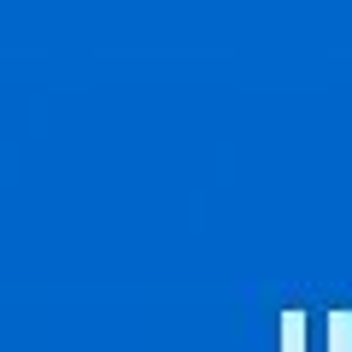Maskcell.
Instances as JSON below:
<instances>
[{"instance_id": "obj_2", "label": "cell", "mask_w": 352, "mask_h": 352, "mask_svg": "<svg viewBox=\"0 0 352 352\" xmlns=\"http://www.w3.org/2000/svg\"><path fill=\"white\" fill-rule=\"evenodd\" d=\"M329 352H352V311H329Z\"/></svg>"}, {"instance_id": "obj_1", "label": "cell", "mask_w": 352, "mask_h": 352, "mask_svg": "<svg viewBox=\"0 0 352 352\" xmlns=\"http://www.w3.org/2000/svg\"><path fill=\"white\" fill-rule=\"evenodd\" d=\"M282 352H305V311H282Z\"/></svg>"}]
</instances>
